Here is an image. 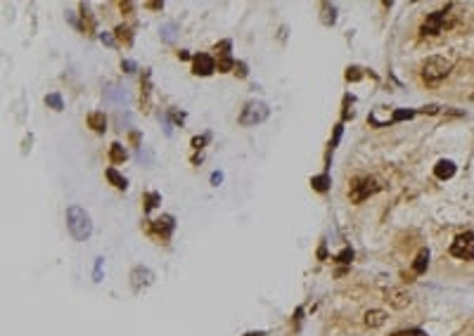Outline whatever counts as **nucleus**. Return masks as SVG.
I'll return each mask as SVG.
<instances>
[{"label": "nucleus", "instance_id": "f257e3e1", "mask_svg": "<svg viewBox=\"0 0 474 336\" xmlns=\"http://www.w3.org/2000/svg\"><path fill=\"white\" fill-rule=\"evenodd\" d=\"M66 228H69V232H71V237L76 241H86L93 235V223H90V216H88L86 208L81 206L66 208Z\"/></svg>", "mask_w": 474, "mask_h": 336}, {"label": "nucleus", "instance_id": "f03ea898", "mask_svg": "<svg viewBox=\"0 0 474 336\" xmlns=\"http://www.w3.org/2000/svg\"><path fill=\"white\" fill-rule=\"evenodd\" d=\"M453 69V62L451 59H446V57H439V54H434V57H427L424 62H422V81L424 83H429V86H436L439 81H443V78L451 74Z\"/></svg>", "mask_w": 474, "mask_h": 336}, {"label": "nucleus", "instance_id": "7ed1b4c3", "mask_svg": "<svg viewBox=\"0 0 474 336\" xmlns=\"http://www.w3.org/2000/svg\"><path fill=\"white\" fill-rule=\"evenodd\" d=\"M377 190H379V185L375 178H370V175L356 178L354 183H351V201H354V204H360V201H365L367 196L375 194Z\"/></svg>", "mask_w": 474, "mask_h": 336}, {"label": "nucleus", "instance_id": "20e7f679", "mask_svg": "<svg viewBox=\"0 0 474 336\" xmlns=\"http://www.w3.org/2000/svg\"><path fill=\"white\" fill-rule=\"evenodd\" d=\"M266 119H268V107L263 102H249V104H244L242 114H239V123L242 126H256V123H261Z\"/></svg>", "mask_w": 474, "mask_h": 336}, {"label": "nucleus", "instance_id": "39448f33", "mask_svg": "<svg viewBox=\"0 0 474 336\" xmlns=\"http://www.w3.org/2000/svg\"><path fill=\"white\" fill-rule=\"evenodd\" d=\"M451 253L455 258L472 260L474 258V235L472 232H463V235H458V237L453 239Z\"/></svg>", "mask_w": 474, "mask_h": 336}, {"label": "nucleus", "instance_id": "423d86ee", "mask_svg": "<svg viewBox=\"0 0 474 336\" xmlns=\"http://www.w3.org/2000/svg\"><path fill=\"white\" fill-rule=\"evenodd\" d=\"M446 17H448V7L441 12H431V14H427V19L422 22L420 26V33L422 36H436V33L443 31V26H446Z\"/></svg>", "mask_w": 474, "mask_h": 336}, {"label": "nucleus", "instance_id": "0eeeda50", "mask_svg": "<svg viewBox=\"0 0 474 336\" xmlns=\"http://www.w3.org/2000/svg\"><path fill=\"white\" fill-rule=\"evenodd\" d=\"M384 301H387L391 308L396 310H406L410 303H413V296H410L408 289H401V287H391L384 291Z\"/></svg>", "mask_w": 474, "mask_h": 336}, {"label": "nucleus", "instance_id": "6e6552de", "mask_svg": "<svg viewBox=\"0 0 474 336\" xmlns=\"http://www.w3.org/2000/svg\"><path fill=\"white\" fill-rule=\"evenodd\" d=\"M216 71V62L209 57V54L199 52L192 57V74L194 76H211Z\"/></svg>", "mask_w": 474, "mask_h": 336}, {"label": "nucleus", "instance_id": "1a4fd4ad", "mask_svg": "<svg viewBox=\"0 0 474 336\" xmlns=\"http://www.w3.org/2000/svg\"><path fill=\"white\" fill-rule=\"evenodd\" d=\"M130 280H133V289H142V287H150L152 280H154V275H152V270H147V268H135V270L130 272Z\"/></svg>", "mask_w": 474, "mask_h": 336}, {"label": "nucleus", "instance_id": "9d476101", "mask_svg": "<svg viewBox=\"0 0 474 336\" xmlns=\"http://www.w3.org/2000/svg\"><path fill=\"white\" fill-rule=\"evenodd\" d=\"M363 322H365L367 329H379V327L387 322V313L379 310V308H372V310H367V313L363 315Z\"/></svg>", "mask_w": 474, "mask_h": 336}, {"label": "nucleus", "instance_id": "9b49d317", "mask_svg": "<svg viewBox=\"0 0 474 336\" xmlns=\"http://www.w3.org/2000/svg\"><path fill=\"white\" fill-rule=\"evenodd\" d=\"M152 232H157L159 237H169L173 232V218L171 216H162V218H157L154 223H152Z\"/></svg>", "mask_w": 474, "mask_h": 336}, {"label": "nucleus", "instance_id": "f8f14e48", "mask_svg": "<svg viewBox=\"0 0 474 336\" xmlns=\"http://www.w3.org/2000/svg\"><path fill=\"white\" fill-rule=\"evenodd\" d=\"M434 175H436L439 180H448V178H453V175H455V163L448 161V159L439 161L436 166H434Z\"/></svg>", "mask_w": 474, "mask_h": 336}, {"label": "nucleus", "instance_id": "ddd939ff", "mask_svg": "<svg viewBox=\"0 0 474 336\" xmlns=\"http://www.w3.org/2000/svg\"><path fill=\"white\" fill-rule=\"evenodd\" d=\"M88 126L95 130V133H105V126H107V119L102 111H90L88 114Z\"/></svg>", "mask_w": 474, "mask_h": 336}, {"label": "nucleus", "instance_id": "4468645a", "mask_svg": "<svg viewBox=\"0 0 474 336\" xmlns=\"http://www.w3.org/2000/svg\"><path fill=\"white\" fill-rule=\"evenodd\" d=\"M427 265H429V251L422 249L420 253H417L415 263H413V272H415V275H422V272L427 270Z\"/></svg>", "mask_w": 474, "mask_h": 336}, {"label": "nucleus", "instance_id": "2eb2a0df", "mask_svg": "<svg viewBox=\"0 0 474 336\" xmlns=\"http://www.w3.org/2000/svg\"><path fill=\"white\" fill-rule=\"evenodd\" d=\"M107 180H109L112 185H114L117 190H126V187H128L126 178H123V175H118L117 171H114V168H107Z\"/></svg>", "mask_w": 474, "mask_h": 336}, {"label": "nucleus", "instance_id": "dca6fc26", "mask_svg": "<svg viewBox=\"0 0 474 336\" xmlns=\"http://www.w3.org/2000/svg\"><path fill=\"white\" fill-rule=\"evenodd\" d=\"M109 159H112V163H123L126 161V149H123L118 142H114L112 149H109Z\"/></svg>", "mask_w": 474, "mask_h": 336}, {"label": "nucleus", "instance_id": "f3484780", "mask_svg": "<svg viewBox=\"0 0 474 336\" xmlns=\"http://www.w3.org/2000/svg\"><path fill=\"white\" fill-rule=\"evenodd\" d=\"M323 12H325V14H323V22L327 24V26L337 22V7H334V5L325 2V5H323Z\"/></svg>", "mask_w": 474, "mask_h": 336}, {"label": "nucleus", "instance_id": "a211bd4d", "mask_svg": "<svg viewBox=\"0 0 474 336\" xmlns=\"http://www.w3.org/2000/svg\"><path fill=\"white\" fill-rule=\"evenodd\" d=\"M313 190H318V192H327V185H330V178H327V173L325 175H315L311 180Z\"/></svg>", "mask_w": 474, "mask_h": 336}, {"label": "nucleus", "instance_id": "6ab92c4d", "mask_svg": "<svg viewBox=\"0 0 474 336\" xmlns=\"http://www.w3.org/2000/svg\"><path fill=\"white\" fill-rule=\"evenodd\" d=\"M45 104H48V107H53L55 111H62V109H64V102H62V97H59L57 93H50V95L45 97Z\"/></svg>", "mask_w": 474, "mask_h": 336}, {"label": "nucleus", "instance_id": "aec40b11", "mask_svg": "<svg viewBox=\"0 0 474 336\" xmlns=\"http://www.w3.org/2000/svg\"><path fill=\"white\" fill-rule=\"evenodd\" d=\"M413 116H415V111H413V109H396V111L391 114V123H399V121L413 119Z\"/></svg>", "mask_w": 474, "mask_h": 336}, {"label": "nucleus", "instance_id": "412c9836", "mask_svg": "<svg viewBox=\"0 0 474 336\" xmlns=\"http://www.w3.org/2000/svg\"><path fill=\"white\" fill-rule=\"evenodd\" d=\"M117 38H118V41H123L126 45L133 43V36H130V29H128V26H118V29H117Z\"/></svg>", "mask_w": 474, "mask_h": 336}, {"label": "nucleus", "instance_id": "4be33fe9", "mask_svg": "<svg viewBox=\"0 0 474 336\" xmlns=\"http://www.w3.org/2000/svg\"><path fill=\"white\" fill-rule=\"evenodd\" d=\"M159 199H162V196L157 194V192H150V194L145 196V211H152V208L159 204Z\"/></svg>", "mask_w": 474, "mask_h": 336}, {"label": "nucleus", "instance_id": "5701e85b", "mask_svg": "<svg viewBox=\"0 0 474 336\" xmlns=\"http://www.w3.org/2000/svg\"><path fill=\"white\" fill-rule=\"evenodd\" d=\"M235 59L233 57H223L221 62H218V71H230V69H235Z\"/></svg>", "mask_w": 474, "mask_h": 336}, {"label": "nucleus", "instance_id": "b1692460", "mask_svg": "<svg viewBox=\"0 0 474 336\" xmlns=\"http://www.w3.org/2000/svg\"><path fill=\"white\" fill-rule=\"evenodd\" d=\"M391 336H427L424 332H420V329H403V332H396V334Z\"/></svg>", "mask_w": 474, "mask_h": 336}, {"label": "nucleus", "instance_id": "393cba45", "mask_svg": "<svg viewBox=\"0 0 474 336\" xmlns=\"http://www.w3.org/2000/svg\"><path fill=\"white\" fill-rule=\"evenodd\" d=\"M351 258H354V251H351V249H344L342 253H339V256H337V260H339V263H351Z\"/></svg>", "mask_w": 474, "mask_h": 336}, {"label": "nucleus", "instance_id": "a878e982", "mask_svg": "<svg viewBox=\"0 0 474 336\" xmlns=\"http://www.w3.org/2000/svg\"><path fill=\"white\" fill-rule=\"evenodd\" d=\"M360 76H363V74H360V69H356V66L346 71V81H360Z\"/></svg>", "mask_w": 474, "mask_h": 336}, {"label": "nucleus", "instance_id": "bb28decb", "mask_svg": "<svg viewBox=\"0 0 474 336\" xmlns=\"http://www.w3.org/2000/svg\"><path fill=\"white\" fill-rule=\"evenodd\" d=\"M173 29H176L173 24H169V26H164V29H162V33H164V41H169V43H171V41H173Z\"/></svg>", "mask_w": 474, "mask_h": 336}, {"label": "nucleus", "instance_id": "cd10ccee", "mask_svg": "<svg viewBox=\"0 0 474 336\" xmlns=\"http://www.w3.org/2000/svg\"><path fill=\"white\" fill-rule=\"evenodd\" d=\"M439 109H441L439 104H427V107H422L420 111L422 114H439Z\"/></svg>", "mask_w": 474, "mask_h": 336}, {"label": "nucleus", "instance_id": "c85d7f7f", "mask_svg": "<svg viewBox=\"0 0 474 336\" xmlns=\"http://www.w3.org/2000/svg\"><path fill=\"white\" fill-rule=\"evenodd\" d=\"M204 142H206V135H202V138H194V140H192V147H194V149H199Z\"/></svg>", "mask_w": 474, "mask_h": 336}, {"label": "nucleus", "instance_id": "c756f323", "mask_svg": "<svg viewBox=\"0 0 474 336\" xmlns=\"http://www.w3.org/2000/svg\"><path fill=\"white\" fill-rule=\"evenodd\" d=\"M235 74H239V76L244 78V76H247V66H244V64H235Z\"/></svg>", "mask_w": 474, "mask_h": 336}, {"label": "nucleus", "instance_id": "7c9ffc66", "mask_svg": "<svg viewBox=\"0 0 474 336\" xmlns=\"http://www.w3.org/2000/svg\"><path fill=\"white\" fill-rule=\"evenodd\" d=\"M102 260H105V258H97V263H95V280H100V270H102Z\"/></svg>", "mask_w": 474, "mask_h": 336}, {"label": "nucleus", "instance_id": "2f4dec72", "mask_svg": "<svg viewBox=\"0 0 474 336\" xmlns=\"http://www.w3.org/2000/svg\"><path fill=\"white\" fill-rule=\"evenodd\" d=\"M102 43H107V45H114V38H112V36H107V33H102Z\"/></svg>", "mask_w": 474, "mask_h": 336}, {"label": "nucleus", "instance_id": "473e14b6", "mask_svg": "<svg viewBox=\"0 0 474 336\" xmlns=\"http://www.w3.org/2000/svg\"><path fill=\"white\" fill-rule=\"evenodd\" d=\"M123 69H126V71H135V64H133V62H128V59H126V62H123Z\"/></svg>", "mask_w": 474, "mask_h": 336}, {"label": "nucleus", "instance_id": "72a5a7b5", "mask_svg": "<svg viewBox=\"0 0 474 336\" xmlns=\"http://www.w3.org/2000/svg\"><path fill=\"white\" fill-rule=\"evenodd\" d=\"M221 180H223V175H221V173H214V175H211V183H214V185H218Z\"/></svg>", "mask_w": 474, "mask_h": 336}]
</instances>
